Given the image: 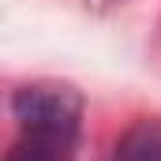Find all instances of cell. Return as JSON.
Masks as SVG:
<instances>
[{
	"label": "cell",
	"mask_w": 161,
	"mask_h": 161,
	"mask_svg": "<svg viewBox=\"0 0 161 161\" xmlns=\"http://www.w3.org/2000/svg\"><path fill=\"white\" fill-rule=\"evenodd\" d=\"M11 113L19 120V139L8 161H71L79 142L82 97L71 86L34 82L15 90Z\"/></svg>",
	"instance_id": "obj_1"
},
{
	"label": "cell",
	"mask_w": 161,
	"mask_h": 161,
	"mask_svg": "<svg viewBox=\"0 0 161 161\" xmlns=\"http://www.w3.org/2000/svg\"><path fill=\"white\" fill-rule=\"evenodd\" d=\"M109 161H161V116L135 120L116 139Z\"/></svg>",
	"instance_id": "obj_2"
}]
</instances>
